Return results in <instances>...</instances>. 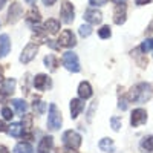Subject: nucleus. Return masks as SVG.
<instances>
[{
	"label": "nucleus",
	"instance_id": "nucleus-1",
	"mask_svg": "<svg viewBox=\"0 0 153 153\" xmlns=\"http://www.w3.org/2000/svg\"><path fill=\"white\" fill-rule=\"evenodd\" d=\"M153 95V87L149 83H139L136 86H133L129 92V101L132 103H139L143 104L146 101H149Z\"/></svg>",
	"mask_w": 153,
	"mask_h": 153
},
{
	"label": "nucleus",
	"instance_id": "nucleus-2",
	"mask_svg": "<svg viewBox=\"0 0 153 153\" xmlns=\"http://www.w3.org/2000/svg\"><path fill=\"white\" fill-rule=\"evenodd\" d=\"M63 124V118H61V112L58 110V107L55 104L49 106V118H48V127L51 130H58Z\"/></svg>",
	"mask_w": 153,
	"mask_h": 153
},
{
	"label": "nucleus",
	"instance_id": "nucleus-3",
	"mask_svg": "<svg viewBox=\"0 0 153 153\" xmlns=\"http://www.w3.org/2000/svg\"><path fill=\"white\" fill-rule=\"evenodd\" d=\"M63 66H65L69 72H80L81 68H80V61H78V57H76V54L71 52V51H68V52L63 54Z\"/></svg>",
	"mask_w": 153,
	"mask_h": 153
},
{
	"label": "nucleus",
	"instance_id": "nucleus-4",
	"mask_svg": "<svg viewBox=\"0 0 153 153\" xmlns=\"http://www.w3.org/2000/svg\"><path fill=\"white\" fill-rule=\"evenodd\" d=\"M60 17H61V22L66 23V25L74 22V19H75V9H74V5L69 2V0H61Z\"/></svg>",
	"mask_w": 153,
	"mask_h": 153
},
{
	"label": "nucleus",
	"instance_id": "nucleus-5",
	"mask_svg": "<svg viewBox=\"0 0 153 153\" xmlns=\"http://www.w3.org/2000/svg\"><path fill=\"white\" fill-rule=\"evenodd\" d=\"M63 144L66 147L71 149H78L81 146V135L78 132H74V130H68L63 133Z\"/></svg>",
	"mask_w": 153,
	"mask_h": 153
},
{
	"label": "nucleus",
	"instance_id": "nucleus-6",
	"mask_svg": "<svg viewBox=\"0 0 153 153\" xmlns=\"http://www.w3.org/2000/svg\"><path fill=\"white\" fill-rule=\"evenodd\" d=\"M37 52H38V45H35V43H28L26 46H25V49L22 51L20 61L26 65V63H29V61H32V60L35 58Z\"/></svg>",
	"mask_w": 153,
	"mask_h": 153
},
{
	"label": "nucleus",
	"instance_id": "nucleus-7",
	"mask_svg": "<svg viewBox=\"0 0 153 153\" xmlns=\"http://www.w3.org/2000/svg\"><path fill=\"white\" fill-rule=\"evenodd\" d=\"M58 45L63 46V48H74L76 45L74 32L71 29H65V31L61 32V35L58 37Z\"/></svg>",
	"mask_w": 153,
	"mask_h": 153
},
{
	"label": "nucleus",
	"instance_id": "nucleus-8",
	"mask_svg": "<svg viewBox=\"0 0 153 153\" xmlns=\"http://www.w3.org/2000/svg\"><path fill=\"white\" fill-rule=\"evenodd\" d=\"M147 123V110L146 109H135L132 112V117H130V124L133 127L138 126H143Z\"/></svg>",
	"mask_w": 153,
	"mask_h": 153
},
{
	"label": "nucleus",
	"instance_id": "nucleus-9",
	"mask_svg": "<svg viewBox=\"0 0 153 153\" xmlns=\"http://www.w3.org/2000/svg\"><path fill=\"white\" fill-rule=\"evenodd\" d=\"M23 14V9L20 6L19 2H12L11 6H9V11H8V23H16L20 16Z\"/></svg>",
	"mask_w": 153,
	"mask_h": 153
},
{
	"label": "nucleus",
	"instance_id": "nucleus-10",
	"mask_svg": "<svg viewBox=\"0 0 153 153\" xmlns=\"http://www.w3.org/2000/svg\"><path fill=\"white\" fill-rule=\"evenodd\" d=\"M84 20H86L87 23H91V25H98V23H101V20H103V14H101V11L94 9V8L86 9V12H84Z\"/></svg>",
	"mask_w": 153,
	"mask_h": 153
},
{
	"label": "nucleus",
	"instance_id": "nucleus-11",
	"mask_svg": "<svg viewBox=\"0 0 153 153\" xmlns=\"http://www.w3.org/2000/svg\"><path fill=\"white\" fill-rule=\"evenodd\" d=\"M34 87L37 91H46L48 87H51V78L46 74H38L34 78Z\"/></svg>",
	"mask_w": 153,
	"mask_h": 153
},
{
	"label": "nucleus",
	"instance_id": "nucleus-12",
	"mask_svg": "<svg viewBox=\"0 0 153 153\" xmlns=\"http://www.w3.org/2000/svg\"><path fill=\"white\" fill-rule=\"evenodd\" d=\"M126 17H127L126 3H121V5L115 6V11H113V23L115 25H123L126 22Z\"/></svg>",
	"mask_w": 153,
	"mask_h": 153
},
{
	"label": "nucleus",
	"instance_id": "nucleus-13",
	"mask_svg": "<svg viewBox=\"0 0 153 153\" xmlns=\"http://www.w3.org/2000/svg\"><path fill=\"white\" fill-rule=\"evenodd\" d=\"M54 149V139L51 136L42 138V141L38 143V153H51Z\"/></svg>",
	"mask_w": 153,
	"mask_h": 153
},
{
	"label": "nucleus",
	"instance_id": "nucleus-14",
	"mask_svg": "<svg viewBox=\"0 0 153 153\" xmlns=\"http://www.w3.org/2000/svg\"><path fill=\"white\" fill-rule=\"evenodd\" d=\"M11 51V40H9V35L2 34L0 35V58H3L9 54Z\"/></svg>",
	"mask_w": 153,
	"mask_h": 153
},
{
	"label": "nucleus",
	"instance_id": "nucleus-15",
	"mask_svg": "<svg viewBox=\"0 0 153 153\" xmlns=\"http://www.w3.org/2000/svg\"><path fill=\"white\" fill-rule=\"evenodd\" d=\"M83 109H84V104H83L81 98H74L71 101V115H72V120L78 118V115L83 112Z\"/></svg>",
	"mask_w": 153,
	"mask_h": 153
},
{
	"label": "nucleus",
	"instance_id": "nucleus-16",
	"mask_svg": "<svg viewBox=\"0 0 153 153\" xmlns=\"http://www.w3.org/2000/svg\"><path fill=\"white\" fill-rule=\"evenodd\" d=\"M78 97L81 100H89L92 97V86L87 81H81L78 86Z\"/></svg>",
	"mask_w": 153,
	"mask_h": 153
},
{
	"label": "nucleus",
	"instance_id": "nucleus-17",
	"mask_svg": "<svg viewBox=\"0 0 153 153\" xmlns=\"http://www.w3.org/2000/svg\"><path fill=\"white\" fill-rule=\"evenodd\" d=\"M45 31L46 32H51L52 35H55V34H58V31H60V22L58 20H55V19H48L46 22H45Z\"/></svg>",
	"mask_w": 153,
	"mask_h": 153
},
{
	"label": "nucleus",
	"instance_id": "nucleus-18",
	"mask_svg": "<svg viewBox=\"0 0 153 153\" xmlns=\"http://www.w3.org/2000/svg\"><path fill=\"white\" fill-rule=\"evenodd\" d=\"M14 89H16V80H14V78H8V80H3L0 92L5 94L6 97H9L12 92H14Z\"/></svg>",
	"mask_w": 153,
	"mask_h": 153
},
{
	"label": "nucleus",
	"instance_id": "nucleus-19",
	"mask_svg": "<svg viewBox=\"0 0 153 153\" xmlns=\"http://www.w3.org/2000/svg\"><path fill=\"white\" fill-rule=\"evenodd\" d=\"M40 19H42V16H40V12H38V9H37L35 6H32V8L26 12V20H28L29 23L37 25V23H40Z\"/></svg>",
	"mask_w": 153,
	"mask_h": 153
},
{
	"label": "nucleus",
	"instance_id": "nucleus-20",
	"mask_svg": "<svg viewBox=\"0 0 153 153\" xmlns=\"http://www.w3.org/2000/svg\"><path fill=\"white\" fill-rule=\"evenodd\" d=\"M98 147H100V150H103V152H106V153H112V152L115 150L113 139H110V138H103V139L100 141Z\"/></svg>",
	"mask_w": 153,
	"mask_h": 153
},
{
	"label": "nucleus",
	"instance_id": "nucleus-21",
	"mask_svg": "<svg viewBox=\"0 0 153 153\" xmlns=\"http://www.w3.org/2000/svg\"><path fill=\"white\" fill-rule=\"evenodd\" d=\"M12 107H14V109H16V112H17V113H20V115H23L25 112L28 110V104H26V101H25V100H19V98L12 100Z\"/></svg>",
	"mask_w": 153,
	"mask_h": 153
},
{
	"label": "nucleus",
	"instance_id": "nucleus-22",
	"mask_svg": "<svg viewBox=\"0 0 153 153\" xmlns=\"http://www.w3.org/2000/svg\"><path fill=\"white\" fill-rule=\"evenodd\" d=\"M22 127H23V124L14 123L12 126H9L8 133H9L11 136H14V138H20V136H23V130H25V129H22Z\"/></svg>",
	"mask_w": 153,
	"mask_h": 153
},
{
	"label": "nucleus",
	"instance_id": "nucleus-23",
	"mask_svg": "<svg viewBox=\"0 0 153 153\" xmlns=\"http://www.w3.org/2000/svg\"><path fill=\"white\" fill-rule=\"evenodd\" d=\"M14 153H34V149L29 143H19L14 147Z\"/></svg>",
	"mask_w": 153,
	"mask_h": 153
},
{
	"label": "nucleus",
	"instance_id": "nucleus-24",
	"mask_svg": "<svg viewBox=\"0 0 153 153\" xmlns=\"http://www.w3.org/2000/svg\"><path fill=\"white\" fill-rule=\"evenodd\" d=\"M43 61H45L46 68H49L51 71H55V69L58 68V60H57L55 55H46Z\"/></svg>",
	"mask_w": 153,
	"mask_h": 153
},
{
	"label": "nucleus",
	"instance_id": "nucleus-25",
	"mask_svg": "<svg viewBox=\"0 0 153 153\" xmlns=\"http://www.w3.org/2000/svg\"><path fill=\"white\" fill-rule=\"evenodd\" d=\"M139 51H141L143 54H147V52H150V51H153V38H147V40H144L141 43V46H139Z\"/></svg>",
	"mask_w": 153,
	"mask_h": 153
},
{
	"label": "nucleus",
	"instance_id": "nucleus-26",
	"mask_svg": "<svg viewBox=\"0 0 153 153\" xmlns=\"http://www.w3.org/2000/svg\"><path fill=\"white\" fill-rule=\"evenodd\" d=\"M141 149L146 152H153V136H147L141 141Z\"/></svg>",
	"mask_w": 153,
	"mask_h": 153
},
{
	"label": "nucleus",
	"instance_id": "nucleus-27",
	"mask_svg": "<svg viewBox=\"0 0 153 153\" xmlns=\"http://www.w3.org/2000/svg\"><path fill=\"white\" fill-rule=\"evenodd\" d=\"M98 35L100 38H103V40H106V38H109L112 35V31H110V26H107V25H104V26H101L98 29Z\"/></svg>",
	"mask_w": 153,
	"mask_h": 153
},
{
	"label": "nucleus",
	"instance_id": "nucleus-28",
	"mask_svg": "<svg viewBox=\"0 0 153 153\" xmlns=\"http://www.w3.org/2000/svg\"><path fill=\"white\" fill-rule=\"evenodd\" d=\"M78 31H80V35H81L83 38L89 37V35L92 34V28H91V23H89V25H81Z\"/></svg>",
	"mask_w": 153,
	"mask_h": 153
},
{
	"label": "nucleus",
	"instance_id": "nucleus-29",
	"mask_svg": "<svg viewBox=\"0 0 153 153\" xmlns=\"http://www.w3.org/2000/svg\"><path fill=\"white\" fill-rule=\"evenodd\" d=\"M31 127H32V115H25V118H23L25 132H31Z\"/></svg>",
	"mask_w": 153,
	"mask_h": 153
},
{
	"label": "nucleus",
	"instance_id": "nucleus-30",
	"mask_svg": "<svg viewBox=\"0 0 153 153\" xmlns=\"http://www.w3.org/2000/svg\"><path fill=\"white\" fill-rule=\"evenodd\" d=\"M34 110H35L37 113H45V110H46V103H43V101H40V100H35V101H34Z\"/></svg>",
	"mask_w": 153,
	"mask_h": 153
},
{
	"label": "nucleus",
	"instance_id": "nucleus-31",
	"mask_svg": "<svg viewBox=\"0 0 153 153\" xmlns=\"http://www.w3.org/2000/svg\"><path fill=\"white\" fill-rule=\"evenodd\" d=\"M110 127L115 132H118L121 129V118L120 117H112L110 118Z\"/></svg>",
	"mask_w": 153,
	"mask_h": 153
},
{
	"label": "nucleus",
	"instance_id": "nucleus-32",
	"mask_svg": "<svg viewBox=\"0 0 153 153\" xmlns=\"http://www.w3.org/2000/svg\"><path fill=\"white\" fill-rule=\"evenodd\" d=\"M2 117H3L5 121L12 120V110H11L9 107H3V109H2Z\"/></svg>",
	"mask_w": 153,
	"mask_h": 153
},
{
	"label": "nucleus",
	"instance_id": "nucleus-33",
	"mask_svg": "<svg viewBox=\"0 0 153 153\" xmlns=\"http://www.w3.org/2000/svg\"><path fill=\"white\" fill-rule=\"evenodd\" d=\"M97 106H98V100H95L94 103L91 104V110H89V115H87V121H89V123L92 121V113H94V110H95Z\"/></svg>",
	"mask_w": 153,
	"mask_h": 153
},
{
	"label": "nucleus",
	"instance_id": "nucleus-34",
	"mask_svg": "<svg viewBox=\"0 0 153 153\" xmlns=\"http://www.w3.org/2000/svg\"><path fill=\"white\" fill-rule=\"evenodd\" d=\"M107 3V0H89V5L91 6H103Z\"/></svg>",
	"mask_w": 153,
	"mask_h": 153
},
{
	"label": "nucleus",
	"instance_id": "nucleus-35",
	"mask_svg": "<svg viewBox=\"0 0 153 153\" xmlns=\"http://www.w3.org/2000/svg\"><path fill=\"white\" fill-rule=\"evenodd\" d=\"M118 109H121V110H127V101L123 98H120V101H118Z\"/></svg>",
	"mask_w": 153,
	"mask_h": 153
},
{
	"label": "nucleus",
	"instance_id": "nucleus-36",
	"mask_svg": "<svg viewBox=\"0 0 153 153\" xmlns=\"http://www.w3.org/2000/svg\"><path fill=\"white\" fill-rule=\"evenodd\" d=\"M60 153H76V152H75V149H71V147H66L65 146V149H61Z\"/></svg>",
	"mask_w": 153,
	"mask_h": 153
},
{
	"label": "nucleus",
	"instance_id": "nucleus-37",
	"mask_svg": "<svg viewBox=\"0 0 153 153\" xmlns=\"http://www.w3.org/2000/svg\"><path fill=\"white\" fill-rule=\"evenodd\" d=\"M150 2H152V0H135V3L139 5V6H141V5H147V3H150Z\"/></svg>",
	"mask_w": 153,
	"mask_h": 153
},
{
	"label": "nucleus",
	"instance_id": "nucleus-38",
	"mask_svg": "<svg viewBox=\"0 0 153 153\" xmlns=\"http://www.w3.org/2000/svg\"><path fill=\"white\" fill-rule=\"evenodd\" d=\"M9 127H6V124L3 121H0V132H8Z\"/></svg>",
	"mask_w": 153,
	"mask_h": 153
},
{
	"label": "nucleus",
	"instance_id": "nucleus-39",
	"mask_svg": "<svg viewBox=\"0 0 153 153\" xmlns=\"http://www.w3.org/2000/svg\"><path fill=\"white\" fill-rule=\"evenodd\" d=\"M55 2H57V0H43V3H45L46 6H52Z\"/></svg>",
	"mask_w": 153,
	"mask_h": 153
},
{
	"label": "nucleus",
	"instance_id": "nucleus-40",
	"mask_svg": "<svg viewBox=\"0 0 153 153\" xmlns=\"http://www.w3.org/2000/svg\"><path fill=\"white\" fill-rule=\"evenodd\" d=\"M6 100H8V97H6L5 94L0 92V103H6Z\"/></svg>",
	"mask_w": 153,
	"mask_h": 153
},
{
	"label": "nucleus",
	"instance_id": "nucleus-41",
	"mask_svg": "<svg viewBox=\"0 0 153 153\" xmlns=\"http://www.w3.org/2000/svg\"><path fill=\"white\" fill-rule=\"evenodd\" d=\"M3 80H5V78H3V68L0 66V84L3 83Z\"/></svg>",
	"mask_w": 153,
	"mask_h": 153
},
{
	"label": "nucleus",
	"instance_id": "nucleus-42",
	"mask_svg": "<svg viewBox=\"0 0 153 153\" xmlns=\"http://www.w3.org/2000/svg\"><path fill=\"white\" fill-rule=\"evenodd\" d=\"M0 153H9V150L5 146H0Z\"/></svg>",
	"mask_w": 153,
	"mask_h": 153
},
{
	"label": "nucleus",
	"instance_id": "nucleus-43",
	"mask_svg": "<svg viewBox=\"0 0 153 153\" xmlns=\"http://www.w3.org/2000/svg\"><path fill=\"white\" fill-rule=\"evenodd\" d=\"M115 5H121V3H126V0H112Z\"/></svg>",
	"mask_w": 153,
	"mask_h": 153
},
{
	"label": "nucleus",
	"instance_id": "nucleus-44",
	"mask_svg": "<svg viewBox=\"0 0 153 153\" xmlns=\"http://www.w3.org/2000/svg\"><path fill=\"white\" fill-rule=\"evenodd\" d=\"M5 5H6V0H0V9H3Z\"/></svg>",
	"mask_w": 153,
	"mask_h": 153
},
{
	"label": "nucleus",
	"instance_id": "nucleus-45",
	"mask_svg": "<svg viewBox=\"0 0 153 153\" xmlns=\"http://www.w3.org/2000/svg\"><path fill=\"white\" fill-rule=\"evenodd\" d=\"M25 2H26V3H31V5H32V3L35 2V0H25Z\"/></svg>",
	"mask_w": 153,
	"mask_h": 153
}]
</instances>
